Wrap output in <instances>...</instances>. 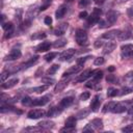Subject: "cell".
<instances>
[{
	"instance_id": "cell-1",
	"label": "cell",
	"mask_w": 133,
	"mask_h": 133,
	"mask_svg": "<svg viewBox=\"0 0 133 133\" xmlns=\"http://www.w3.org/2000/svg\"><path fill=\"white\" fill-rule=\"evenodd\" d=\"M75 39L79 46H84L87 43V33L83 29H77L75 34Z\"/></svg>"
},
{
	"instance_id": "cell-2",
	"label": "cell",
	"mask_w": 133,
	"mask_h": 133,
	"mask_svg": "<svg viewBox=\"0 0 133 133\" xmlns=\"http://www.w3.org/2000/svg\"><path fill=\"white\" fill-rule=\"evenodd\" d=\"M101 14H102L101 8H94L91 15L88 16V18H87V24H88L89 26H92L94 24L98 23V22L100 21V16H101Z\"/></svg>"
},
{
	"instance_id": "cell-3",
	"label": "cell",
	"mask_w": 133,
	"mask_h": 133,
	"mask_svg": "<svg viewBox=\"0 0 133 133\" xmlns=\"http://www.w3.org/2000/svg\"><path fill=\"white\" fill-rule=\"evenodd\" d=\"M46 114H47L46 111L43 110V109H32L27 113V116L30 119H37V118H41V117L45 116Z\"/></svg>"
},
{
	"instance_id": "cell-4",
	"label": "cell",
	"mask_w": 133,
	"mask_h": 133,
	"mask_svg": "<svg viewBox=\"0 0 133 133\" xmlns=\"http://www.w3.org/2000/svg\"><path fill=\"white\" fill-rule=\"evenodd\" d=\"M121 50H122V57L123 58H126V57H129L133 54V45L132 44H125L121 47Z\"/></svg>"
},
{
	"instance_id": "cell-5",
	"label": "cell",
	"mask_w": 133,
	"mask_h": 133,
	"mask_svg": "<svg viewBox=\"0 0 133 133\" xmlns=\"http://www.w3.org/2000/svg\"><path fill=\"white\" fill-rule=\"evenodd\" d=\"M50 100H51V95H46V96H43V97H41V98L33 99L32 105H33V106H44V105H46L47 103H49Z\"/></svg>"
},
{
	"instance_id": "cell-6",
	"label": "cell",
	"mask_w": 133,
	"mask_h": 133,
	"mask_svg": "<svg viewBox=\"0 0 133 133\" xmlns=\"http://www.w3.org/2000/svg\"><path fill=\"white\" fill-rule=\"evenodd\" d=\"M22 55V52L20 49H12L5 57H4V61H7V60H16L18 58H20Z\"/></svg>"
},
{
	"instance_id": "cell-7",
	"label": "cell",
	"mask_w": 133,
	"mask_h": 133,
	"mask_svg": "<svg viewBox=\"0 0 133 133\" xmlns=\"http://www.w3.org/2000/svg\"><path fill=\"white\" fill-rule=\"evenodd\" d=\"M128 109V102H118V103H115L113 109L111 112L113 113H122V112H125L126 110Z\"/></svg>"
},
{
	"instance_id": "cell-8",
	"label": "cell",
	"mask_w": 133,
	"mask_h": 133,
	"mask_svg": "<svg viewBox=\"0 0 133 133\" xmlns=\"http://www.w3.org/2000/svg\"><path fill=\"white\" fill-rule=\"evenodd\" d=\"M117 17H118V12L115 11V10H109V11L106 14V21H107V23L109 24V26L112 25V24H114V23L116 22Z\"/></svg>"
},
{
	"instance_id": "cell-9",
	"label": "cell",
	"mask_w": 133,
	"mask_h": 133,
	"mask_svg": "<svg viewBox=\"0 0 133 133\" xmlns=\"http://www.w3.org/2000/svg\"><path fill=\"white\" fill-rule=\"evenodd\" d=\"M119 32H121V30H118V29H113V30L107 31V32H105V33L102 35V38L108 39V41H112L113 38H115L116 36L119 35Z\"/></svg>"
},
{
	"instance_id": "cell-10",
	"label": "cell",
	"mask_w": 133,
	"mask_h": 133,
	"mask_svg": "<svg viewBox=\"0 0 133 133\" xmlns=\"http://www.w3.org/2000/svg\"><path fill=\"white\" fill-rule=\"evenodd\" d=\"M90 76H92V71L89 70V69H87V70H84L80 75H78L77 78L75 79V81H76V82H83V81H85L87 78H89Z\"/></svg>"
},
{
	"instance_id": "cell-11",
	"label": "cell",
	"mask_w": 133,
	"mask_h": 133,
	"mask_svg": "<svg viewBox=\"0 0 133 133\" xmlns=\"http://www.w3.org/2000/svg\"><path fill=\"white\" fill-rule=\"evenodd\" d=\"M81 68H82V64H78V63H77V65H74V66L69 68V69L63 73L62 77L65 78V77H69V76H71V75H75L76 73H78V72L81 70Z\"/></svg>"
},
{
	"instance_id": "cell-12",
	"label": "cell",
	"mask_w": 133,
	"mask_h": 133,
	"mask_svg": "<svg viewBox=\"0 0 133 133\" xmlns=\"http://www.w3.org/2000/svg\"><path fill=\"white\" fill-rule=\"evenodd\" d=\"M66 29H68V23H62V24H59L56 28H54L53 33L57 36H61L65 33Z\"/></svg>"
},
{
	"instance_id": "cell-13",
	"label": "cell",
	"mask_w": 133,
	"mask_h": 133,
	"mask_svg": "<svg viewBox=\"0 0 133 133\" xmlns=\"http://www.w3.org/2000/svg\"><path fill=\"white\" fill-rule=\"evenodd\" d=\"M68 84H69V79H64V78H63L62 80L58 81V83H56V85H55V87H54V92L58 94V92L62 91V90L68 86Z\"/></svg>"
},
{
	"instance_id": "cell-14",
	"label": "cell",
	"mask_w": 133,
	"mask_h": 133,
	"mask_svg": "<svg viewBox=\"0 0 133 133\" xmlns=\"http://www.w3.org/2000/svg\"><path fill=\"white\" fill-rule=\"evenodd\" d=\"M100 105H101V100H100V96H95L91 100V103H90V110L94 111V112H97L100 108Z\"/></svg>"
},
{
	"instance_id": "cell-15",
	"label": "cell",
	"mask_w": 133,
	"mask_h": 133,
	"mask_svg": "<svg viewBox=\"0 0 133 133\" xmlns=\"http://www.w3.org/2000/svg\"><path fill=\"white\" fill-rule=\"evenodd\" d=\"M66 11H68L66 5H64V4L60 5V6L56 9V11H55V18H56L57 20H58V19H62V18L65 16Z\"/></svg>"
},
{
	"instance_id": "cell-16",
	"label": "cell",
	"mask_w": 133,
	"mask_h": 133,
	"mask_svg": "<svg viewBox=\"0 0 133 133\" xmlns=\"http://www.w3.org/2000/svg\"><path fill=\"white\" fill-rule=\"evenodd\" d=\"M73 102H74V98H73V97H65V98H63V99L59 102V105H58V106L63 110L64 108L71 106V105L73 104Z\"/></svg>"
},
{
	"instance_id": "cell-17",
	"label": "cell",
	"mask_w": 133,
	"mask_h": 133,
	"mask_svg": "<svg viewBox=\"0 0 133 133\" xmlns=\"http://www.w3.org/2000/svg\"><path fill=\"white\" fill-rule=\"evenodd\" d=\"M2 28L5 30V37H10L12 32H14V25L11 22H7V23H3L2 24Z\"/></svg>"
},
{
	"instance_id": "cell-18",
	"label": "cell",
	"mask_w": 133,
	"mask_h": 133,
	"mask_svg": "<svg viewBox=\"0 0 133 133\" xmlns=\"http://www.w3.org/2000/svg\"><path fill=\"white\" fill-rule=\"evenodd\" d=\"M75 52H76V51H75V49H73V48H70V49L63 51V52L59 55L60 60H68V59H70V58L75 54Z\"/></svg>"
},
{
	"instance_id": "cell-19",
	"label": "cell",
	"mask_w": 133,
	"mask_h": 133,
	"mask_svg": "<svg viewBox=\"0 0 133 133\" xmlns=\"http://www.w3.org/2000/svg\"><path fill=\"white\" fill-rule=\"evenodd\" d=\"M115 48H116V43L110 41V42H108V43L104 46V48H103V53H104V54H109V53H111Z\"/></svg>"
},
{
	"instance_id": "cell-20",
	"label": "cell",
	"mask_w": 133,
	"mask_h": 133,
	"mask_svg": "<svg viewBox=\"0 0 133 133\" xmlns=\"http://www.w3.org/2000/svg\"><path fill=\"white\" fill-rule=\"evenodd\" d=\"M50 48H51V44L49 42H42L39 45L36 46L35 50L37 52H46V51L50 50Z\"/></svg>"
},
{
	"instance_id": "cell-21",
	"label": "cell",
	"mask_w": 133,
	"mask_h": 133,
	"mask_svg": "<svg viewBox=\"0 0 133 133\" xmlns=\"http://www.w3.org/2000/svg\"><path fill=\"white\" fill-rule=\"evenodd\" d=\"M18 82H19V78H11V79L6 80L5 82H3V83H2V87H3V88H11V87H14Z\"/></svg>"
},
{
	"instance_id": "cell-22",
	"label": "cell",
	"mask_w": 133,
	"mask_h": 133,
	"mask_svg": "<svg viewBox=\"0 0 133 133\" xmlns=\"http://www.w3.org/2000/svg\"><path fill=\"white\" fill-rule=\"evenodd\" d=\"M37 125H38L43 130H48V129H52L55 124H54V122H52V121H42V122H39Z\"/></svg>"
},
{
	"instance_id": "cell-23",
	"label": "cell",
	"mask_w": 133,
	"mask_h": 133,
	"mask_svg": "<svg viewBox=\"0 0 133 133\" xmlns=\"http://www.w3.org/2000/svg\"><path fill=\"white\" fill-rule=\"evenodd\" d=\"M89 124L95 130H102L103 129V121L101 118H95Z\"/></svg>"
},
{
	"instance_id": "cell-24",
	"label": "cell",
	"mask_w": 133,
	"mask_h": 133,
	"mask_svg": "<svg viewBox=\"0 0 133 133\" xmlns=\"http://www.w3.org/2000/svg\"><path fill=\"white\" fill-rule=\"evenodd\" d=\"M132 35V29L130 28V27H127L124 31H121L119 32V35H118V37H119V39H128L130 36Z\"/></svg>"
},
{
	"instance_id": "cell-25",
	"label": "cell",
	"mask_w": 133,
	"mask_h": 133,
	"mask_svg": "<svg viewBox=\"0 0 133 133\" xmlns=\"http://www.w3.org/2000/svg\"><path fill=\"white\" fill-rule=\"evenodd\" d=\"M61 111H62V109H61L59 106H54V107L50 108V110L48 111L47 115H48L49 117H53V116H56L57 114H59Z\"/></svg>"
},
{
	"instance_id": "cell-26",
	"label": "cell",
	"mask_w": 133,
	"mask_h": 133,
	"mask_svg": "<svg viewBox=\"0 0 133 133\" xmlns=\"http://www.w3.org/2000/svg\"><path fill=\"white\" fill-rule=\"evenodd\" d=\"M38 58H39V57H38L37 55H35V56L31 57V58H30V59H29L28 61H26V62H25V63L23 64V65H24L23 68H24V69H27V68H29V66H32V65H33L34 63H36V62H37Z\"/></svg>"
},
{
	"instance_id": "cell-27",
	"label": "cell",
	"mask_w": 133,
	"mask_h": 133,
	"mask_svg": "<svg viewBox=\"0 0 133 133\" xmlns=\"http://www.w3.org/2000/svg\"><path fill=\"white\" fill-rule=\"evenodd\" d=\"M48 87H49V85H46V84L45 85H41V86H36V87H33V88H30L29 92H37V94H39V92H43V91L47 90Z\"/></svg>"
},
{
	"instance_id": "cell-28",
	"label": "cell",
	"mask_w": 133,
	"mask_h": 133,
	"mask_svg": "<svg viewBox=\"0 0 133 133\" xmlns=\"http://www.w3.org/2000/svg\"><path fill=\"white\" fill-rule=\"evenodd\" d=\"M76 122H77V117H76V116H69V117L65 119L64 125L68 126V127H75Z\"/></svg>"
},
{
	"instance_id": "cell-29",
	"label": "cell",
	"mask_w": 133,
	"mask_h": 133,
	"mask_svg": "<svg viewBox=\"0 0 133 133\" xmlns=\"http://www.w3.org/2000/svg\"><path fill=\"white\" fill-rule=\"evenodd\" d=\"M66 43H68L66 38H58L57 41H55V42L53 43V46H54L55 48H61V47L65 46Z\"/></svg>"
},
{
	"instance_id": "cell-30",
	"label": "cell",
	"mask_w": 133,
	"mask_h": 133,
	"mask_svg": "<svg viewBox=\"0 0 133 133\" xmlns=\"http://www.w3.org/2000/svg\"><path fill=\"white\" fill-rule=\"evenodd\" d=\"M102 78H103V72L101 70L92 71V79H95L97 81H100Z\"/></svg>"
},
{
	"instance_id": "cell-31",
	"label": "cell",
	"mask_w": 133,
	"mask_h": 133,
	"mask_svg": "<svg viewBox=\"0 0 133 133\" xmlns=\"http://www.w3.org/2000/svg\"><path fill=\"white\" fill-rule=\"evenodd\" d=\"M119 90L117 89V88H114V87H109L108 89H107V96L109 97V98H113V97H115V96H117L119 92H118Z\"/></svg>"
},
{
	"instance_id": "cell-32",
	"label": "cell",
	"mask_w": 133,
	"mask_h": 133,
	"mask_svg": "<svg viewBox=\"0 0 133 133\" xmlns=\"http://www.w3.org/2000/svg\"><path fill=\"white\" fill-rule=\"evenodd\" d=\"M114 105H115V102H108V103H106V104L104 105V107H103L102 111H103V112H108V111H112V109H113Z\"/></svg>"
},
{
	"instance_id": "cell-33",
	"label": "cell",
	"mask_w": 133,
	"mask_h": 133,
	"mask_svg": "<svg viewBox=\"0 0 133 133\" xmlns=\"http://www.w3.org/2000/svg\"><path fill=\"white\" fill-rule=\"evenodd\" d=\"M51 3H52V0H43L42 5L39 6V10H41V11L46 10V9L50 6V4H51Z\"/></svg>"
},
{
	"instance_id": "cell-34",
	"label": "cell",
	"mask_w": 133,
	"mask_h": 133,
	"mask_svg": "<svg viewBox=\"0 0 133 133\" xmlns=\"http://www.w3.org/2000/svg\"><path fill=\"white\" fill-rule=\"evenodd\" d=\"M58 69H59V64H53L52 66H50V68L48 69L47 74H48V75H54V74L58 71Z\"/></svg>"
},
{
	"instance_id": "cell-35",
	"label": "cell",
	"mask_w": 133,
	"mask_h": 133,
	"mask_svg": "<svg viewBox=\"0 0 133 133\" xmlns=\"http://www.w3.org/2000/svg\"><path fill=\"white\" fill-rule=\"evenodd\" d=\"M57 55H58V54H57L56 52H50V53L46 54V55L44 56V58H45L46 61H51V60H53Z\"/></svg>"
},
{
	"instance_id": "cell-36",
	"label": "cell",
	"mask_w": 133,
	"mask_h": 133,
	"mask_svg": "<svg viewBox=\"0 0 133 133\" xmlns=\"http://www.w3.org/2000/svg\"><path fill=\"white\" fill-rule=\"evenodd\" d=\"M21 102H22V104L24 106H31L32 105V102H33V99H31L29 97H24Z\"/></svg>"
},
{
	"instance_id": "cell-37",
	"label": "cell",
	"mask_w": 133,
	"mask_h": 133,
	"mask_svg": "<svg viewBox=\"0 0 133 133\" xmlns=\"http://www.w3.org/2000/svg\"><path fill=\"white\" fill-rule=\"evenodd\" d=\"M88 113H89V110H86V109H83V110H80L78 113H77V117L78 118H84V117H86L87 115H88Z\"/></svg>"
},
{
	"instance_id": "cell-38",
	"label": "cell",
	"mask_w": 133,
	"mask_h": 133,
	"mask_svg": "<svg viewBox=\"0 0 133 133\" xmlns=\"http://www.w3.org/2000/svg\"><path fill=\"white\" fill-rule=\"evenodd\" d=\"M89 97H90V92L89 91H83L80 95V100L81 101H86V100L89 99Z\"/></svg>"
},
{
	"instance_id": "cell-39",
	"label": "cell",
	"mask_w": 133,
	"mask_h": 133,
	"mask_svg": "<svg viewBox=\"0 0 133 133\" xmlns=\"http://www.w3.org/2000/svg\"><path fill=\"white\" fill-rule=\"evenodd\" d=\"M41 130H43V129L38 125H37V127H28V128L24 129V131H27V132H37V131H41Z\"/></svg>"
},
{
	"instance_id": "cell-40",
	"label": "cell",
	"mask_w": 133,
	"mask_h": 133,
	"mask_svg": "<svg viewBox=\"0 0 133 133\" xmlns=\"http://www.w3.org/2000/svg\"><path fill=\"white\" fill-rule=\"evenodd\" d=\"M104 62H105V59H104L102 56H100V57H97V58L95 59L94 64H95V65H101V64H103Z\"/></svg>"
},
{
	"instance_id": "cell-41",
	"label": "cell",
	"mask_w": 133,
	"mask_h": 133,
	"mask_svg": "<svg viewBox=\"0 0 133 133\" xmlns=\"http://www.w3.org/2000/svg\"><path fill=\"white\" fill-rule=\"evenodd\" d=\"M123 132H127V133H130V132H133V124H130V125H127L126 127H124L122 129Z\"/></svg>"
},
{
	"instance_id": "cell-42",
	"label": "cell",
	"mask_w": 133,
	"mask_h": 133,
	"mask_svg": "<svg viewBox=\"0 0 133 133\" xmlns=\"http://www.w3.org/2000/svg\"><path fill=\"white\" fill-rule=\"evenodd\" d=\"M106 80H107V82H109V83H115L116 82V77L114 76V75H108L107 77H106Z\"/></svg>"
},
{
	"instance_id": "cell-43",
	"label": "cell",
	"mask_w": 133,
	"mask_h": 133,
	"mask_svg": "<svg viewBox=\"0 0 133 133\" xmlns=\"http://www.w3.org/2000/svg\"><path fill=\"white\" fill-rule=\"evenodd\" d=\"M8 76H9V72H8V71H4V72H2L1 77H0L1 82H4V81H5V79H6V78H8Z\"/></svg>"
},
{
	"instance_id": "cell-44",
	"label": "cell",
	"mask_w": 133,
	"mask_h": 133,
	"mask_svg": "<svg viewBox=\"0 0 133 133\" xmlns=\"http://www.w3.org/2000/svg\"><path fill=\"white\" fill-rule=\"evenodd\" d=\"M73 131H75V127H68V126H65L64 128L60 129V132H73Z\"/></svg>"
},
{
	"instance_id": "cell-45",
	"label": "cell",
	"mask_w": 133,
	"mask_h": 133,
	"mask_svg": "<svg viewBox=\"0 0 133 133\" xmlns=\"http://www.w3.org/2000/svg\"><path fill=\"white\" fill-rule=\"evenodd\" d=\"M88 58H89V56H85V57H80L79 59H77V63H78V64H82V65H83V64H84V62H85V61H86V60H87Z\"/></svg>"
},
{
	"instance_id": "cell-46",
	"label": "cell",
	"mask_w": 133,
	"mask_h": 133,
	"mask_svg": "<svg viewBox=\"0 0 133 133\" xmlns=\"http://www.w3.org/2000/svg\"><path fill=\"white\" fill-rule=\"evenodd\" d=\"M43 82L46 83V85H51L52 83L55 82V80L54 79H50V78H44L43 79Z\"/></svg>"
},
{
	"instance_id": "cell-47",
	"label": "cell",
	"mask_w": 133,
	"mask_h": 133,
	"mask_svg": "<svg viewBox=\"0 0 133 133\" xmlns=\"http://www.w3.org/2000/svg\"><path fill=\"white\" fill-rule=\"evenodd\" d=\"M98 82H99V81H97V80L92 79L91 81H89V82H87V83H86V87H91V88H92L96 84H98Z\"/></svg>"
},
{
	"instance_id": "cell-48",
	"label": "cell",
	"mask_w": 133,
	"mask_h": 133,
	"mask_svg": "<svg viewBox=\"0 0 133 133\" xmlns=\"http://www.w3.org/2000/svg\"><path fill=\"white\" fill-rule=\"evenodd\" d=\"M98 23H99V27H101V28H104L106 26H109L108 23H107V21H104V20H101V19H100V21Z\"/></svg>"
},
{
	"instance_id": "cell-49",
	"label": "cell",
	"mask_w": 133,
	"mask_h": 133,
	"mask_svg": "<svg viewBox=\"0 0 133 133\" xmlns=\"http://www.w3.org/2000/svg\"><path fill=\"white\" fill-rule=\"evenodd\" d=\"M94 45H95L96 48H100V47H102L104 45V42H103V39H97Z\"/></svg>"
},
{
	"instance_id": "cell-50",
	"label": "cell",
	"mask_w": 133,
	"mask_h": 133,
	"mask_svg": "<svg viewBox=\"0 0 133 133\" xmlns=\"http://www.w3.org/2000/svg\"><path fill=\"white\" fill-rule=\"evenodd\" d=\"M89 2H90L89 0H80V2H79V6H80V7H82V6L85 7V6H87V5L89 4Z\"/></svg>"
},
{
	"instance_id": "cell-51",
	"label": "cell",
	"mask_w": 133,
	"mask_h": 133,
	"mask_svg": "<svg viewBox=\"0 0 133 133\" xmlns=\"http://www.w3.org/2000/svg\"><path fill=\"white\" fill-rule=\"evenodd\" d=\"M79 18L80 19H87L88 18V14H87V11H85V10H83V11H81L80 14H79Z\"/></svg>"
},
{
	"instance_id": "cell-52",
	"label": "cell",
	"mask_w": 133,
	"mask_h": 133,
	"mask_svg": "<svg viewBox=\"0 0 133 133\" xmlns=\"http://www.w3.org/2000/svg\"><path fill=\"white\" fill-rule=\"evenodd\" d=\"M95 131V129L90 126V124H87V126L83 129V132H94Z\"/></svg>"
},
{
	"instance_id": "cell-53",
	"label": "cell",
	"mask_w": 133,
	"mask_h": 133,
	"mask_svg": "<svg viewBox=\"0 0 133 133\" xmlns=\"http://www.w3.org/2000/svg\"><path fill=\"white\" fill-rule=\"evenodd\" d=\"M44 22H45L46 25H51V24H52V18L48 16V17H46V18L44 19Z\"/></svg>"
},
{
	"instance_id": "cell-54",
	"label": "cell",
	"mask_w": 133,
	"mask_h": 133,
	"mask_svg": "<svg viewBox=\"0 0 133 133\" xmlns=\"http://www.w3.org/2000/svg\"><path fill=\"white\" fill-rule=\"evenodd\" d=\"M132 91V88H130V87H125L124 89H123V91H122V95H127V94H130Z\"/></svg>"
},
{
	"instance_id": "cell-55",
	"label": "cell",
	"mask_w": 133,
	"mask_h": 133,
	"mask_svg": "<svg viewBox=\"0 0 133 133\" xmlns=\"http://www.w3.org/2000/svg\"><path fill=\"white\" fill-rule=\"evenodd\" d=\"M42 37H46V34H45L44 32H39L38 35H34V36H32V38H42Z\"/></svg>"
},
{
	"instance_id": "cell-56",
	"label": "cell",
	"mask_w": 133,
	"mask_h": 133,
	"mask_svg": "<svg viewBox=\"0 0 133 133\" xmlns=\"http://www.w3.org/2000/svg\"><path fill=\"white\" fill-rule=\"evenodd\" d=\"M125 78H126L127 80H131V79H133V72H129V73L125 76Z\"/></svg>"
},
{
	"instance_id": "cell-57",
	"label": "cell",
	"mask_w": 133,
	"mask_h": 133,
	"mask_svg": "<svg viewBox=\"0 0 133 133\" xmlns=\"http://www.w3.org/2000/svg\"><path fill=\"white\" fill-rule=\"evenodd\" d=\"M94 2H95L96 4H98V5H102V4L105 2V0H94Z\"/></svg>"
},
{
	"instance_id": "cell-58",
	"label": "cell",
	"mask_w": 133,
	"mask_h": 133,
	"mask_svg": "<svg viewBox=\"0 0 133 133\" xmlns=\"http://www.w3.org/2000/svg\"><path fill=\"white\" fill-rule=\"evenodd\" d=\"M114 70H115V68H114L113 65H110V66L108 68V71H109V72H113Z\"/></svg>"
},
{
	"instance_id": "cell-59",
	"label": "cell",
	"mask_w": 133,
	"mask_h": 133,
	"mask_svg": "<svg viewBox=\"0 0 133 133\" xmlns=\"http://www.w3.org/2000/svg\"><path fill=\"white\" fill-rule=\"evenodd\" d=\"M73 0H65V2H72Z\"/></svg>"
},
{
	"instance_id": "cell-60",
	"label": "cell",
	"mask_w": 133,
	"mask_h": 133,
	"mask_svg": "<svg viewBox=\"0 0 133 133\" xmlns=\"http://www.w3.org/2000/svg\"><path fill=\"white\" fill-rule=\"evenodd\" d=\"M122 1H123V2H126V1H128V0H122Z\"/></svg>"
}]
</instances>
